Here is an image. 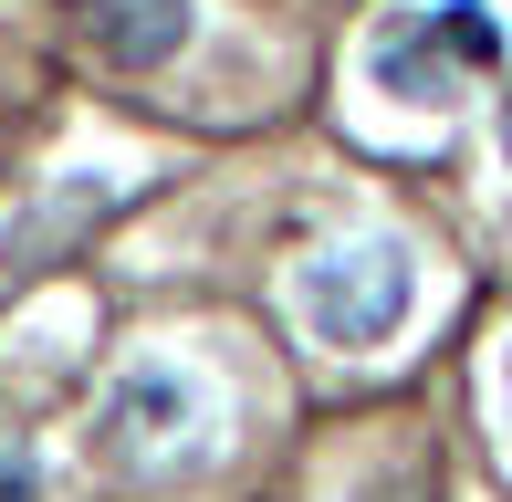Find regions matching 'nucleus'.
I'll list each match as a JSON object with an SVG mask.
<instances>
[{"mask_svg": "<svg viewBox=\"0 0 512 502\" xmlns=\"http://www.w3.org/2000/svg\"><path fill=\"white\" fill-rule=\"evenodd\" d=\"M366 74L398 105H450L471 95L481 74H502V21L481 0H439V11H398L377 42H366Z\"/></svg>", "mask_w": 512, "mask_h": 502, "instance_id": "1", "label": "nucleus"}, {"mask_svg": "<svg viewBox=\"0 0 512 502\" xmlns=\"http://www.w3.org/2000/svg\"><path fill=\"white\" fill-rule=\"evenodd\" d=\"M408 251L398 241H356V251H324V262H304V283H293V304H304V325L324 335V346L366 356L387 346V335L408 325Z\"/></svg>", "mask_w": 512, "mask_h": 502, "instance_id": "2", "label": "nucleus"}, {"mask_svg": "<svg viewBox=\"0 0 512 502\" xmlns=\"http://www.w3.org/2000/svg\"><path fill=\"white\" fill-rule=\"evenodd\" d=\"M63 11L84 21V42L115 63V74H157V63L189 42V0H63Z\"/></svg>", "mask_w": 512, "mask_h": 502, "instance_id": "3", "label": "nucleus"}, {"mask_svg": "<svg viewBox=\"0 0 512 502\" xmlns=\"http://www.w3.org/2000/svg\"><path fill=\"white\" fill-rule=\"evenodd\" d=\"M189 429H199V387L189 377H168V367L115 377V398H105V440L115 450H178Z\"/></svg>", "mask_w": 512, "mask_h": 502, "instance_id": "4", "label": "nucleus"}, {"mask_svg": "<svg viewBox=\"0 0 512 502\" xmlns=\"http://www.w3.org/2000/svg\"><path fill=\"white\" fill-rule=\"evenodd\" d=\"M0 502H42V461L11 440V429H0Z\"/></svg>", "mask_w": 512, "mask_h": 502, "instance_id": "5", "label": "nucleus"}, {"mask_svg": "<svg viewBox=\"0 0 512 502\" xmlns=\"http://www.w3.org/2000/svg\"><path fill=\"white\" fill-rule=\"evenodd\" d=\"M377 502H439V492L429 482H398V492H377Z\"/></svg>", "mask_w": 512, "mask_h": 502, "instance_id": "6", "label": "nucleus"}, {"mask_svg": "<svg viewBox=\"0 0 512 502\" xmlns=\"http://www.w3.org/2000/svg\"><path fill=\"white\" fill-rule=\"evenodd\" d=\"M502 157H512V95H502Z\"/></svg>", "mask_w": 512, "mask_h": 502, "instance_id": "7", "label": "nucleus"}, {"mask_svg": "<svg viewBox=\"0 0 512 502\" xmlns=\"http://www.w3.org/2000/svg\"><path fill=\"white\" fill-rule=\"evenodd\" d=\"M502 408H512V346H502Z\"/></svg>", "mask_w": 512, "mask_h": 502, "instance_id": "8", "label": "nucleus"}]
</instances>
